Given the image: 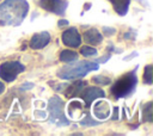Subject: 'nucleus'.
Instances as JSON below:
<instances>
[{"label": "nucleus", "instance_id": "17", "mask_svg": "<svg viewBox=\"0 0 153 136\" xmlns=\"http://www.w3.org/2000/svg\"><path fill=\"white\" fill-rule=\"evenodd\" d=\"M143 119L147 122H152V101L147 103L143 106Z\"/></svg>", "mask_w": 153, "mask_h": 136}, {"label": "nucleus", "instance_id": "22", "mask_svg": "<svg viewBox=\"0 0 153 136\" xmlns=\"http://www.w3.org/2000/svg\"><path fill=\"white\" fill-rule=\"evenodd\" d=\"M57 24H59V26H65V25H68V21L65 19H61V20H59Z\"/></svg>", "mask_w": 153, "mask_h": 136}, {"label": "nucleus", "instance_id": "11", "mask_svg": "<svg viewBox=\"0 0 153 136\" xmlns=\"http://www.w3.org/2000/svg\"><path fill=\"white\" fill-rule=\"evenodd\" d=\"M84 39L88 44H99L103 41V36L100 35V32L97 29L92 27L84 32Z\"/></svg>", "mask_w": 153, "mask_h": 136}, {"label": "nucleus", "instance_id": "19", "mask_svg": "<svg viewBox=\"0 0 153 136\" xmlns=\"http://www.w3.org/2000/svg\"><path fill=\"white\" fill-rule=\"evenodd\" d=\"M80 124L81 125H97V124H99V122H96V120H92L91 118H90V116H86L81 122H80Z\"/></svg>", "mask_w": 153, "mask_h": 136}, {"label": "nucleus", "instance_id": "4", "mask_svg": "<svg viewBox=\"0 0 153 136\" xmlns=\"http://www.w3.org/2000/svg\"><path fill=\"white\" fill-rule=\"evenodd\" d=\"M63 101L60 97L54 95L50 98L48 103V111H49V120L56 123L57 125H68L69 120H67L65 112H63Z\"/></svg>", "mask_w": 153, "mask_h": 136}, {"label": "nucleus", "instance_id": "21", "mask_svg": "<svg viewBox=\"0 0 153 136\" xmlns=\"http://www.w3.org/2000/svg\"><path fill=\"white\" fill-rule=\"evenodd\" d=\"M110 58V55H106V56H104V57H102V58H99V60H97L96 62L98 63V62H105V61H108Z\"/></svg>", "mask_w": 153, "mask_h": 136}, {"label": "nucleus", "instance_id": "5", "mask_svg": "<svg viewBox=\"0 0 153 136\" xmlns=\"http://www.w3.org/2000/svg\"><path fill=\"white\" fill-rule=\"evenodd\" d=\"M25 67L19 61H8L0 64V78L6 82H12L16 80L18 74L23 73Z\"/></svg>", "mask_w": 153, "mask_h": 136}, {"label": "nucleus", "instance_id": "7", "mask_svg": "<svg viewBox=\"0 0 153 136\" xmlns=\"http://www.w3.org/2000/svg\"><path fill=\"white\" fill-rule=\"evenodd\" d=\"M39 6L48 12L62 16L68 5L65 0H39Z\"/></svg>", "mask_w": 153, "mask_h": 136}, {"label": "nucleus", "instance_id": "8", "mask_svg": "<svg viewBox=\"0 0 153 136\" xmlns=\"http://www.w3.org/2000/svg\"><path fill=\"white\" fill-rule=\"evenodd\" d=\"M62 42L67 47L76 48L81 44V37L75 27H71L62 33Z\"/></svg>", "mask_w": 153, "mask_h": 136}, {"label": "nucleus", "instance_id": "9", "mask_svg": "<svg viewBox=\"0 0 153 136\" xmlns=\"http://www.w3.org/2000/svg\"><path fill=\"white\" fill-rule=\"evenodd\" d=\"M49 41H50V35H49V32L43 31V32H41V33H35V35L32 36V38L30 39L29 45H30V48L37 50V49L44 48V47L49 43Z\"/></svg>", "mask_w": 153, "mask_h": 136}, {"label": "nucleus", "instance_id": "12", "mask_svg": "<svg viewBox=\"0 0 153 136\" xmlns=\"http://www.w3.org/2000/svg\"><path fill=\"white\" fill-rule=\"evenodd\" d=\"M85 86H86V82H85V81H75V82L71 84V85L65 89V95L68 97V98H73V97L78 95Z\"/></svg>", "mask_w": 153, "mask_h": 136}, {"label": "nucleus", "instance_id": "10", "mask_svg": "<svg viewBox=\"0 0 153 136\" xmlns=\"http://www.w3.org/2000/svg\"><path fill=\"white\" fill-rule=\"evenodd\" d=\"M93 115L98 119H105L110 115V106L106 101H97L93 106Z\"/></svg>", "mask_w": 153, "mask_h": 136}, {"label": "nucleus", "instance_id": "1", "mask_svg": "<svg viewBox=\"0 0 153 136\" xmlns=\"http://www.w3.org/2000/svg\"><path fill=\"white\" fill-rule=\"evenodd\" d=\"M29 12L26 0H5L0 4V26H18Z\"/></svg>", "mask_w": 153, "mask_h": 136}, {"label": "nucleus", "instance_id": "13", "mask_svg": "<svg viewBox=\"0 0 153 136\" xmlns=\"http://www.w3.org/2000/svg\"><path fill=\"white\" fill-rule=\"evenodd\" d=\"M114 7V10L120 16H126L128 12V7L130 4V0H109Z\"/></svg>", "mask_w": 153, "mask_h": 136}, {"label": "nucleus", "instance_id": "23", "mask_svg": "<svg viewBox=\"0 0 153 136\" xmlns=\"http://www.w3.org/2000/svg\"><path fill=\"white\" fill-rule=\"evenodd\" d=\"M32 86H33L32 84H26L25 86H22V89H24V88H31Z\"/></svg>", "mask_w": 153, "mask_h": 136}, {"label": "nucleus", "instance_id": "14", "mask_svg": "<svg viewBox=\"0 0 153 136\" xmlns=\"http://www.w3.org/2000/svg\"><path fill=\"white\" fill-rule=\"evenodd\" d=\"M78 60V54L75 51H72V50H62L61 54H60V61L62 62H73V61H76Z\"/></svg>", "mask_w": 153, "mask_h": 136}, {"label": "nucleus", "instance_id": "15", "mask_svg": "<svg viewBox=\"0 0 153 136\" xmlns=\"http://www.w3.org/2000/svg\"><path fill=\"white\" fill-rule=\"evenodd\" d=\"M152 73H153V66L147 64L145 67V72H143V81L148 85L152 84Z\"/></svg>", "mask_w": 153, "mask_h": 136}, {"label": "nucleus", "instance_id": "24", "mask_svg": "<svg viewBox=\"0 0 153 136\" xmlns=\"http://www.w3.org/2000/svg\"><path fill=\"white\" fill-rule=\"evenodd\" d=\"M4 91H5V86H4V84H2V82H0V94H1Z\"/></svg>", "mask_w": 153, "mask_h": 136}, {"label": "nucleus", "instance_id": "20", "mask_svg": "<svg viewBox=\"0 0 153 136\" xmlns=\"http://www.w3.org/2000/svg\"><path fill=\"white\" fill-rule=\"evenodd\" d=\"M103 31H104V33H105L106 36H111L112 33H115V32H116V30H115V29H111V27H106V26L103 29Z\"/></svg>", "mask_w": 153, "mask_h": 136}, {"label": "nucleus", "instance_id": "3", "mask_svg": "<svg viewBox=\"0 0 153 136\" xmlns=\"http://www.w3.org/2000/svg\"><path fill=\"white\" fill-rule=\"evenodd\" d=\"M136 84H137V78H136L135 72L134 70L129 72V73L122 75L121 78H118L114 82V85L111 87V93L115 98L128 97L134 92Z\"/></svg>", "mask_w": 153, "mask_h": 136}, {"label": "nucleus", "instance_id": "16", "mask_svg": "<svg viewBox=\"0 0 153 136\" xmlns=\"http://www.w3.org/2000/svg\"><path fill=\"white\" fill-rule=\"evenodd\" d=\"M80 54L84 55L85 57H90V56H94L97 55V50L92 47H88V45H85L80 49Z\"/></svg>", "mask_w": 153, "mask_h": 136}, {"label": "nucleus", "instance_id": "2", "mask_svg": "<svg viewBox=\"0 0 153 136\" xmlns=\"http://www.w3.org/2000/svg\"><path fill=\"white\" fill-rule=\"evenodd\" d=\"M98 67L99 66L96 61L94 62L80 61L78 63H72V64H67V66L62 67L57 72V76L60 79H63V80L79 79V78L85 76L87 73H90L92 70H97Z\"/></svg>", "mask_w": 153, "mask_h": 136}, {"label": "nucleus", "instance_id": "18", "mask_svg": "<svg viewBox=\"0 0 153 136\" xmlns=\"http://www.w3.org/2000/svg\"><path fill=\"white\" fill-rule=\"evenodd\" d=\"M92 80L96 82V84H100V85H109L111 82V79L108 78V76H104V75H98V76H93Z\"/></svg>", "mask_w": 153, "mask_h": 136}, {"label": "nucleus", "instance_id": "6", "mask_svg": "<svg viewBox=\"0 0 153 136\" xmlns=\"http://www.w3.org/2000/svg\"><path fill=\"white\" fill-rule=\"evenodd\" d=\"M78 95L84 99L86 106H90L93 100H96V99H98V98L105 97V92H104L102 88H99V87H94V86H92V87H86V86H85Z\"/></svg>", "mask_w": 153, "mask_h": 136}]
</instances>
